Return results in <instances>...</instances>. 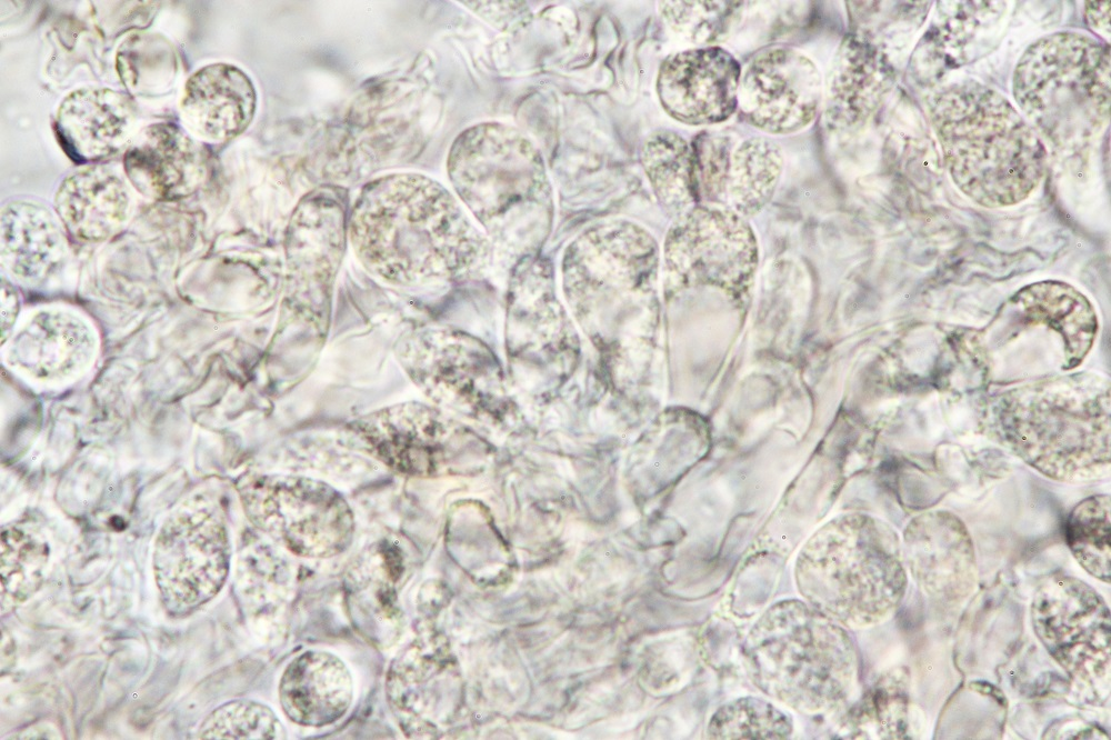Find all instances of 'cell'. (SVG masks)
Masks as SVG:
<instances>
[{"label": "cell", "instance_id": "1", "mask_svg": "<svg viewBox=\"0 0 1111 740\" xmlns=\"http://www.w3.org/2000/svg\"><path fill=\"white\" fill-rule=\"evenodd\" d=\"M362 267L399 287L473 281L493 258L484 232L457 198L421 173H391L367 183L348 219Z\"/></svg>", "mask_w": 1111, "mask_h": 740}, {"label": "cell", "instance_id": "2", "mask_svg": "<svg viewBox=\"0 0 1111 740\" xmlns=\"http://www.w3.org/2000/svg\"><path fill=\"white\" fill-rule=\"evenodd\" d=\"M447 170L493 254L518 264L538 251L551 227L553 198L542 156L524 134L499 122L469 127L454 139Z\"/></svg>", "mask_w": 1111, "mask_h": 740}, {"label": "cell", "instance_id": "3", "mask_svg": "<svg viewBox=\"0 0 1111 740\" xmlns=\"http://www.w3.org/2000/svg\"><path fill=\"white\" fill-rule=\"evenodd\" d=\"M930 118L955 186L987 208L1027 199L1047 163L1037 131L1001 93L962 82L940 91Z\"/></svg>", "mask_w": 1111, "mask_h": 740}, {"label": "cell", "instance_id": "4", "mask_svg": "<svg viewBox=\"0 0 1111 740\" xmlns=\"http://www.w3.org/2000/svg\"><path fill=\"white\" fill-rule=\"evenodd\" d=\"M1000 441L1059 481H1088L1110 466L1109 381L1075 373L1003 393L992 410Z\"/></svg>", "mask_w": 1111, "mask_h": 740}, {"label": "cell", "instance_id": "5", "mask_svg": "<svg viewBox=\"0 0 1111 740\" xmlns=\"http://www.w3.org/2000/svg\"><path fill=\"white\" fill-rule=\"evenodd\" d=\"M744 658L753 683L801 711H823L844 701L858 672L848 633L798 600L768 609L751 629Z\"/></svg>", "mask_w": 1111, "mask_h": 740}, {"label": "cell", "instance_id": "6", "mask_svg": "<svg viewBox=\"0 0 1111 740\" xmlns=\"http://www.w3.org/2000/svg\"><path fill=\"white\" fill-rule=\"evenodd\" d=\"M1020 109L1052 146H1085L1110 117V51L1092 37L1055 32L1033 42L1013 73Z\"/></svg>", "mask_w": 1111, "mask_h": 740}, {"label": "cell", "instance_id": "7", "mask_svg": "<svg viewBox=\"0 0 1111 740\" xmlns=\"http://www.w3.org/2000/svg\"><path fill=\"white\" fill-rule=\"evenodd\" d=\"M840 536L820 538L798 570L800 593L834 622L864 628L900 606L908 586L897 533L869 517H848Z\"/></svg>", "mask_w": 1111, "mask_h": 740}, {"label": "cell", "instance_id": "8", "mask_svg": "<svg viewBox=\"0 0 1111 740\" xmlns=\"http://www.w3.org/2000/svg\"><path fill=\"white\" fill-rule=\"evenodd\" d=\"M660 248L643 227L610 220L588 228L565 249L562 289L582 321H633L653 308Z\"/></svg>", "mask_w": 1111, "mask_h": 740}, {"label": "cell", "instance_id": "9", "mask_svg": "<svg viewBox=\"0 0 1111 740\" xmlns=\"http://www.w3.org/2000/svg\"><path fill=\"white\" fill-rule=\"evenodd\" d=\"M662 257L667 294L711 288L741 303L754 284L760 251L748 219L697 203L672 220Z\"/></svg>", "mask_w": 1111, "mask_h": 740}, {"label": "cell", "instance_id": "10", "mask_svg": "<svg viewBox=\"0 0 1111 740\" xmlns=\"http://www.w3.org/2000/svg\"><path fill=\"white\" fill-rule=\"evenodd\" d=\"M250 522L304 558L337 556L351 544L354 516L330 484L299 476L249 473L236 484Z\"/></svg>", "mask_w": 1111, "mask_h": 740}, {"label": "cell", "instance_id": "11", "mask_svg": "<svg viewBox=\"0 0 1111 740\" xmlns=\"http://www.w3.org/2000/svg\"><path fill=\"white\" fill-rule=\"evenodd\" d=\"M152 563L162 601L172 613H188L211 600L230 568L221 514L202 503L171 513L156 538Z\"/></svg>", "mask_w": 1111, "mask_h": 740}, {"label": "cell", "instance_id": "12", "mask_svg": "<svg viewBox=\"0 0 1111 740\" xmlns=\"http://www.w3.org/2000/svg\"><path fill=\"white\" fill-rule=\"evenodd\" d=\"M1033 630L1049 654L1073 681L1093 687L1110 670V611L1103 598L1080 579L1047 578L1031 603Z\"/></svg>", "mask_w": 1111, "mask_h": 740}, {"label": "cell", "instance_id": "13", "mask_svg": "<svg viewBox=\"0 0 1111 740\" xmlns=\"http://www.w3.org/2000/svg\"><path fill=\"white\" fill-rule=\"evenodd\" d=\"M822 97L817 64L800 50L774 46L755 53L741 70L738 110L760 131L785 136L813 122Z\"/></svg>", "mask_w": 1111, "mask_h": 740}, {"label": "cell", "instance_id": "14", "mask_svg": "<svg viewBox=\"0 0 1111 740\" xmlns=\"http://www.w3.org/2000/svg\"><path fill=\"white\" fill-rule=\"evenodd\" d=\"M741 66L720 46L674 52L661 62L657 93L663 110L687 126H712L738 110Z\"/></svg>", "mask_w": 1111, "mask_h": 740}, {"label": "cell", "instance_id": "15", "mask_svg": "<svg viewBox=\"0 0 1111 740\" xmlns=\"http://www.w3.org/2000/svg\"><path fill=\"white\" fill-rule=\"evenodd\" d=\"M910 570L920 589L934 601H964L977 581L971 537L954 514L934 511L914 518L905 531Z\"/></svg>", "mask_w": 1111, "mask_h": 740}, {"label": "cell", "instance_id": "16", "mask_svg": "<svg viewBox=\"0 0 1111 740\" xmlns=\"http://www.w3.org/2000/svg\"><path fill=\"white\" fill-rule=\"evenodd\" d=\"M894 81L885 53L867 36L849 33L839 43L823 86L829 131L849 133L878 110Z\"/></svg>", "mask_w": 1111, "mask_h": 740}, {"label": "cell", "instance_id": "17", "mask_svg": "<svg viewBox=\"0 0 1111 740\" xmlns=\"http://www.w3.org/2000/svg\"><path fill=\"white\" fill-rule=\"evenodd\" d=\"M348 427L372 456L399 473L426 476L437 467L443 420L430 406L418 401L392 404Z\"/></svg>", "mask_w": 1111, "mask_h": 740}, {"label": "cell", "instance_id": "18", "mask_svg": "<svg viewBox=\"0 0 1111 740\" xmlns=\"http://www.w3.org/2000/svg\"><path fill=\"white\" fill-rule=\"evenodd\" d=\"M124 171L141 193L158 200L191 194L206 177V154L179 127L157 123L146 129L123 159Z\"/></svg>", "mask_w": 1111, "mask_h": 740}, {"label": "cell", "instance_id": "19", "mask_svg": "<svg viewBox=\"0 0 1111 740\" xmlns=\"http://www.w3.org/2000/svg\"><path fill=\"white\" fill-rule=\"evenodd\" d=\"M94 346L93 333L82 319L62 310H41L12 338L8 362L34 379L61 380L90 362Z\"/></svg>", "mask_w": 1111, "mask_h": 740}, {"label": "cell", "instance_id": "20", "mask_svg": "<svg viewBox=\"0 0 1111 740\" xmlns=\"http://www.w3.org/2000/svg\"><path fill=\"white\" fill-rule=\"evenodd\" d=\"M257 93L250 78L238 67L212 63L187 81L181 101L186 124L210 141H227L251 123Z\"/></svg>", "mask_w": 1111, "mask_h": 740}, {"label": "cell", "instance_id": "21", "mask_svg": "<svg viewBox=\"0 0 1111 740\" xmlns=\"http://www.w3.org/2000/svg\"><path fill=\"white\" fill-rule=\"evenodd\" d=\"M1000 1L939 2L914 52V70L923 79L972 61L991 44L1004 10Z\"/></svg>", "mask_w": 1111, "mask_h": 740}, {"label": "cell", "instance_id": "22", "mask_svg": "<svg viewBox=\"0 0 1111 740\" xmlns=\"http://www.w3.org/2000/svg\"><path fill=\"white\" fill-rule=\"evenodd\" d=\"M134 116L136 107L129 96L106 88H83L61 102L57 130L71 156L97 161L124 146Z\"/></svg>", "mask_w": 1111, "mask_h": 740}, {"label": "cell", "instance_id": "23", "mask_svg": "<svg viewBox=\"0 0 1111 740\" xmlns=\"http://www.w3.org/2000/svg\"><path fill=\"white\" fill-rule=\"evenodd\" d=\"M353 697L352 677L337 656L309 650L286 668L279 701L286 716L306 727H323L342 718Z\"/></svg>", "mask_w": 1111, "mask_h": 740}, {"label": "cell", "instance_id": "24", "mask_svg": "<svg viewBox=\"0 0 1111 740\" xmlns=\"http://www.w3.org/2000/svg\"><path fill=\"white\" fill-rule=\"evenodd\" d=\"M53 204L69 234L86 242H101L127 221L130 197L123 179L111 168L98 164L66 177Z\"/></svg>", "mask_w": 1111, "mask_h": 740}, {"label": "cell", "instance_id": "25", "mask_svg": "<svg viewBox=\"0 0 1111 740\" xmlns=\"http://www.w3.org/2000/svg\"><path fill=\"white\" fill-rule=\"evenodd\" d=\"M67 254L56 218L32 201H12L1 211V262L18 280L30 284L51 278Z\"/></svg>", "mask_w": 1111, "mask_h": 740}, {"label": "cell", "instance_id": "26", "mask_svg": "<svg viewBox=\"0 0 1111 740\" xmlns=\"http://www.w3.org/2000/svg\"><path fill=\"white\" fill-rule=\"evenodd\" d=\"M1027 320L1058 332L1064 343L1067 368L1077 367L1090 351L1098 332V317L1087 297L1055 280L1019 290L1010 300Z\"/></svg>", "mask_w": 1111, "mask_h": 740}, {"label": "cell", "instance_id": "27", "mask_svg": "<svg viewBox=\"0 0 1111 740\" xmlns=\"http://www.w3.org/2000/svg\"><path fill=\"white\" fill-rule=\"evenodd\" d=\"M640 161L653 193L673 220L699 203L691 144L678 132L655 130L643 141Z\"/></svg>", "mask_w": 1111, "mask_h": 740}, {"label": "cell", "instance_id": "28", "mask_svg": "<svg viewBox=\"0 0 1111 740\" xmlns=\"http://www.w3.org/2000/svg\"><path fill=\"white\" fill-rule=\"evenodd\" d=\"M783 166L780 144L765 136L738 143L731 154L723 207L748 220L760 213L777 191Z\"/></svg>", "mask_w": 1111, "mask_h": 740}, {"label": "cell", "instance_id": "29", "mask_svg": "<svg viewBox=\"0 0 1111 740\" xmlns=\"http://www.w3.org/2000/svg\"><path fill=\"white\" fill-rule=\"evenodd\" d=\"M2 608L29 599L41 586L49 560V547L28 530L10 527L1 532Z\"/></svg>", "mask_w": 1111, "mask_h": 740}, {"label": "cell", "instance_id": "30", "mask_svg": "<svg viewBox=\"0 0 1111 740\" xmlns=\"http://www.w3.org/2000/svg\"><path fill=\"white\" fill-rule=\"evenodd\" d=\"M1068 546L1080 566L1097 579L1110 582V497L1095 494L1079 502L1067 524Z\"/></svg>", "mask_w": 1111, "mask_h": 740}, {"label": "cell", "instance_id": "31", "mask_svg": "<svg viewBox=\"0 0 1111 740\" xmlns=\"http://www.w3.org/2000/svg\"><path fill=\"white\" fill-rule=\"evenodd\" d=\"M171 44L154 34H134L117 54V69L126 87L137 94L156 96L171 87L177 72Z\"/></svg>", "mask_w": 1111, "mask_h": 740}, {"label": "cell", "instance_id": "32", "mask_svg": "<svg viewBox=\"0 0 1111 740\" xmlns=\"http://www.w3.org/2000/svg\"><path fill=\"white\" fill-rule=\"evenodd\" d=\"M907 679L902 672L880 679L851 711L850 737L901 739L907 729Z\"/></svg>", "mask_w": 1111, "mask_h": 740}, {"label": "cell", "instance_id": "33", "mask_svg": "<svg viewBox=\"0 0 1111 740\" xmlns=\"http://www.w3.org/2000/svg\"><path fill=\"white\" fill-rule=\"evenodd\" d=\"M661 16L668 26L698 47L717 46L740 21L742 1H662Z\"/></svg>", "mask_w": 1111, "mask_h": 740}, {"label": "cell", "instance_id": "34", "mask_svg": "<svg viewBox=\"0 0 1111 740\" xmlns=\"http://www.w3.org/2000/svg\"><path fill=\"white\" fill-rule=\"evenodd\" d=\"M792 732L789 716L759 698H740L721 706L711 717L712 739H785Z\"/></svg>", "mask_w": 1111, "mask_h": 740}, {"label": "cell", "instance_id": "35", "mask_svg": "<svg viewBox=\"0 0 1111 740\" xmlns=\"http://www.w3.org/2000/svg\"><path fill=\"white\" fill-rule=\"evenodd\" d=\"M200 739L282 740L287 731L277 714L253 700H233L214 709L201 723Z\"/></svg>", "mask_w": 1111, "mask_h": 740}, {"label": "cell", "instance_id": "36", "mask_svg": "<svg viewBox=\"0 0 1111 740\" xmlns=\"http://www.w3.org/2000/svg\"><path fill=\"white\" fill-rule=\"evenodd\" d=\"M735 146L731 136L711 132H701L692 141L699 203L723 207L725 181Z\"/></svg>", "mask_w": 1111, "mask_h": 740}, {"label": "cell", "instance_id": "37", "mask_svg": "<svg viewBox=\"0 0 1111 740\" xmlns=\"http://www.w3.org/2000/svg\"><path fill=\"white\" fill-rule=\"evenodd\" d=\"M1 343L3 344L16 322L20 311V297L14 286L8 279H1Z\"/></svg>", "mask_w": 1111, "mask_h": 740}, {"label": "cell", "instance_id": "38", "mask_svg": "<svg viewBox=\"0 0 1111 740\" xmlns=\"http://www.w3.org/2000/svg\"><path fill=\"white\" fill-rule=\"evenodd\" d=\"M1087 20L1097 33L1108 37L1110 33V2H1087Z\"/></svg>", "mask_w": 1111, "mask_h": 740}, {"label": "cell", "instance_id": "39", "mask_svg": "<svg viewBox=\"0 0 1111 740\" xmlns=\"http://www.w3.org/2000/svg\"><path fill=\"white\" fill-rule=\"evenodd\" d=\"M20 734L21 736L17 737V738H22V739H29V738H32V739L33 738H37V739H39V738H46V739L54 738L56 739V738H58V736H57L58 733L56 731H53V729L51 727L49 728V726L47 728H46V726H30V727L26 728L24 730H22Z\"/></svg>", "mask_w": 1111, "mask_h": 740}]
</instances>
